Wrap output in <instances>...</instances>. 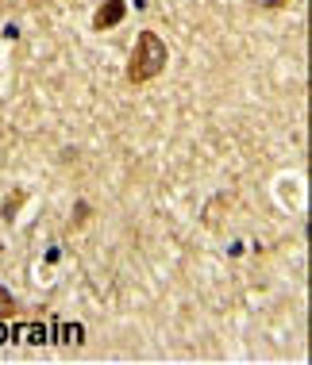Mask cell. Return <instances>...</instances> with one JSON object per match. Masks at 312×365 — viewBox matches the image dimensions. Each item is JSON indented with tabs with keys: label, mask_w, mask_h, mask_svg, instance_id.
I'll list each match as a JSON object with an SVG mask.
<instances>
[{
	"label": "cell",
	"mask_w": 312,
	"mask_h": 365,
	"mask_svg": "<svg viewBox=\"0 0 312 365\" xmlns=\"http://www.w3.org/2000/svg\"><path fill=\"white\" fill-rule=\"evenodd\" d=\"M166 66H170V46H166V38L158 31H139L135 38V51L128 58V81L131 85H151L154 77L166 73Z\"/></svg>",
	"instance_id": "obj_1"
},
{
	"label": "cell",
	"mask_w": 312,
	"mask_h": 365,
	"mask_svg": "<svg viewBox=\"0 0 312 365\" xmlns=\"http://www.w3.org/2000/svg\"><path fill=\"white\" fill-rule=\"evenodd\" d=\"M128 19V0H101V8L93 12V31H112Z\"/></svg>",
	"instance_id": "obj_2"
},
{
	"label": "cell",
	"mask_w": 312,
	"mask_h": 365,
	"mask_svg": "<svg viewBox=\"0 0 312 365\" xmlns=\"http://www.w3.org/2000/svg\"><path fill=\"white\" fill-rule=\"evenodd\" d=\"M19 312V304H16V296L0 284V319H8V315H16Z\"/></svg>",
	"instance_id": "obj_3"
},
{
	"label": "cell",
	"mask_w": 312,
	"mask_h": 365,
	"mask_svg": "<svg viewBox=\"0 0 312 365\" xmlns=\"http://www.w3.org/2000/svg\"><path fill=\"white\" fill-rule=\"evenodd\" d=\"M24 200H27V192H12V200H8V208H4V220H8V223L16 220V208H19Z\"/></svg>",
	"instance_id": "obj_4"
},
{
	"label": "cell",
	"mask_w": 312,
	"mask_h": 365,
	"mask_svg": "<svg viewBox=\"0 0 312 365\" xmlns=\"http://www.w3.org/2000/svg\"><path fill=\"white\" fill-rule=\"evenodd\" d=\"M85 220H89V204H85V200H77V204H74V223L81 227Z\"/></svg>",
	"instance_id": "obj_5"
},
{
	"label": "cell",
	"mask_w": 312,
	"mask_h": 365,
	"mask_svg": "<svg viewBox=\"0 0 312 365\" xmlns=\"http://www.w3.org/2000/svg\"><path fill=\"white\" fill-rule=\"evenodd\" d=\"M258 4H262V8H286L289 0H258Z\"/></svg>",
	"instance_id": "obj_6"
}]
</instances>
